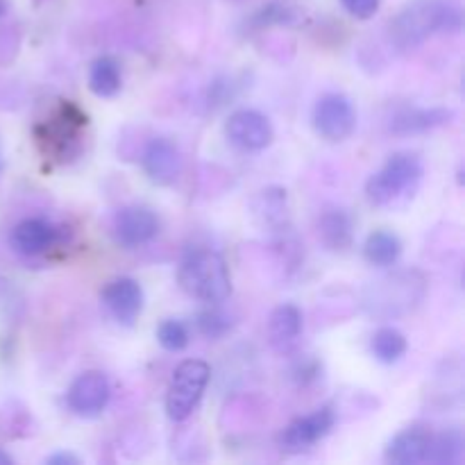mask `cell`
<instances>
[{
    "instance_id": "6",
    "label": "cell",
    "mask_w": 465,
    "mask_h": 465,
    "mask_svg": "<svg viewBox=\"0 0 465 465\" xmlns=\"http://www.w3.org/2000/svg\"><path fill=\"white\" fill-rule=\"evenodd\" d=\"M313 127L327 141H345L357 127V112L343 94H327L313 107Z\"/></svg>"
},
{
    "instance_id": "23",
    "label": "cell",
    "mask_w": 465,
    "mask_h": 465,
    "mask_svg": "<svg viewBox=\"0 0 465 465\" xmlns=\"http://www.w3.org/2000/svg\"><path fill=\"white\" fill-rule=\"evenodd\" d=\"M198 327L204 336H209V339H218V336H223L227 330H230L232 322L230 318L223 316V313L207 312L198 316Z\"/></svg>"
},
{
    "instance_id": "19",
    "label": "cell",
    "mask_w": 465,
    "mask_h": 465,
    "mask_svg": "<svg viewBox=\"0 0 465 465\" xmlns=\"http://www.w3.org/2000/svg\"><path fill=\"white\" fill-rule=\"evenodd\" d=\"M123 75L121 66L116 59L112 57H100L95 59L94 66L89 71V89L94 91L98 98H112L121 91Z\"/></svg>"
},
{
    "instance_id": "9",
    "label": "cell",
    "mask_w": 465,
    "mask_h": 465,
    "mask_svg": "<svg viewBox=\"0 0 465 465\" xmlns=\"http://www.w3.org/2000/svg\"><path fill=\"white\" fill-rule=\"evenodd\" d=\"M225 134L236 148L241 150H263L272 141V125L263 114L254 109L234 112L225 123Z\"/></svg>"
},
{
    "instance_id": "1",
    "label": "cell",
    "mask_w": 465,
    "mask_h": 465,
    "mask_svg": "<svg viewBox=\"0 0 465 465\" xmlns=\"http://www.w3.org/2000/svg\"><path fill=\"white\" fill-rule=\"evenodd\" d=\"M459 12L445 0H413L391 21L389 41L395 50L407 53L425 44L440 30H457Z\"/></svg>"
},
{
    "instance_id": "8",
    "label": "cell",
    "mask_w": 465,
    "mask_h": 465,
    "mask_svg": "<svg viewBox=\"0 0 465 465\" xmlns=\"http://www.w3.org/2000/svg\"><path fill=\"white\" fill-rule=\"evenodd\" d=\"M112 398L109 380L98 371L82 372L71 386H68L66 402L71 411L80 418H95L107 409Z\"/></svg>"
},
{
    "instance_id": "16",
    "label": "cell",
    "mask_w": 465,
    "mask_h": 465,
    "mask_svg": "<svg viewBox=\"0 0 465 465\" xmlns=\"http://www.w3.org/2000/svg\"><path fill=\"white\" fill-rule=\"evenodd\" d=\"M454 114L450 109L434 107V109H404L391 118V130L395 134H416V132L434 130V127L450 123Z\"/></svg>"
},
{
    "instance_id": "10",
    "label": "cell",
    "mask_w": 465,
    "mask_h": 465,
    "mask_svg": "<svg viewBox=\"0 0 465 465\" xmlns=\"http://www.w3.org/2000/svg\"><path fill=\"white\" fill-rule=\"evenodd\" d=\"M103 304L121 325H134L143 312V289L132 277H118L103 289Z\"/></svg>"
},
{
    "instance_id": "25",
    "label": "cell",
    "mask_w": 465,
    "mask_h": 465,
    "mask_svg": "<svg viewBox=\"0 0 465 465\" xmlns=\"http://www.w3.org/2000/svg\"><path fill=\"white\" fill-rule=\"evenodd\" d=\"M50 465H66V463H73L77 465L80 461H77V457H73V454H53V457L48 459Z\"/></svg>"
},
{
    "instance_id": "20",
    "label": "cell",
    "mask_w": 465,
    "mask_h": 465,
    "mask_svg": "<svg viewBox=\"0 0 465 465\" xmlns=\"http://www.w3.org/2000/svg\"><path fill=\"white\" fill-rule=\"evenodd\" d=\"M371 350L377 361L398 363L407 354V339L395 327H381V330H377L372 334Z\"/></svg>"
},
{
    "instance_id": "7",
    "label": "cell",
    "mask_w": 465,
    "mask_h": 465,
    "mask_svg": "<svg viewBox=\"0 0 465 465\" xmlns=\"http://www.w3.org/2000/svg\"><path fill=\"white\" fill-rule=\"evenodd\" d=\"M114 241L121 248L134 250L141 245L150 243L159 232V218L154 216L153 209L141 207V204H130L123 207L121 212L114 216Z\"/></svg>"
},
{
    "instance_id": "15",
    "label": "cell",
    "mask_w": 465,
    "mask_h": 465,
    "mask_svg": "<svg viewBox=\"0 0 465 465\" xmlns=\"http://www.w3.org/2000/svg\"><path fill=\"white\" fill-rule=\"evenodd\" d=\"M302 334V312L295 304H280L268 318V339L277 350H286Z\"/></svg>"
},
{
    "instance_id": "11",
    "label": "cell",
    "mask_w": 465,
    "mask_h": 465,
    "mask_svg": "<svg viewBox=\"0 0 465 465\" xmlns=\"http://www.w3.org/2000/svg\"><path fill=\"white\" fill-rule=\"evenodd\" d=\"M334 422H336V416L330 407L316 409L313 413H309V416L300 418V420L291 422V425L286 427L284 434L280 436L282 448L286 450L309 448V445L325 439V436L331 431V427H334Z\"/></svg>"
},
{
    "instance_id": "12",
    "label": "cell",
    "mask_w": 465,
    "mask_h": 465,
    "mask_svg": "<svg viewBox=\"0 0 465 465\" xmlns=\"http://www.w3.org/2000/svg\"><path fill=\"white\" fill-rule=\"evenodd\" d=\"M143 171L154 184H173L182 173V154L168 139H153L143 150Z\"/></svg>"
},
{
    "instance_id": "4",
    "label": "cell",
    "mask_w": 465,
    "mask_h": 465,
    "mask_svg": "<svg viewBox=\"0 0 465 465\" xmlns=\"http://www.w3.org/2000/svg\"><path fill=\"white\" fill-rule=\"evenodd\" d=\"M425 293V280L418 272H400L372 284L366 309L372 316H398L416 307Z\"/></svg>"
},
{
    "instance_id": "24",
    "label": "cell",
    "mask_w": 465,
    "mask_h": 465,
    "mask_svg": "<svg viewBox=\"0 0 465 465\" xmlns=\"http://www.w3.org/2000/svg\"><path fill=\"white\" fill-rule=\"evenodd\" d=\"M343 7L357 18H371L380 7V0H343Z\"/></svg>"
},
{
    "instance_id": "3",
    "label": "cell",
    "mask_w": 465,
    "mask_h": 465,
    "mask_svg": "<svg viewBox=\"0 0 465 465\" xmlns=\"http://www.w3.org/2000/svg\"><path fill=\"white\" fill-rule=\"evenodd\" d=\"M422 177V163L416 154L398 153L368 180L366 195L372 204H391L404 191L413 189Z\"/></svg>"
},
{
    "instance_id": "26",
    "label": "cell",
    "mask_w": 465,
    "mask_h": 465,
    "mask_svg": "<svg viewBox=\"0 0 465 465\" xmlns=\"http://www.w3.org/2000/svg\"><path fill=\"white\" fill-rule=\"evenodd\" d=\"M12 463V457H9V454H5L3 450H0V465H9Z\"/></svg>"
},
{
    "instance_id": "27",
    "label": "cell",
    "mask_w": 465,
    "mask_h": 465,
    "mask_svg": "<svg viewBox=\"0 0 465 465\" xmlns=\"http://www.w3.org/2000/svg\"><path fill=\"white\" fill-rule=\"evenodd\" d=\"M3 9H5V0H0V14H3Z\"/></svg>"
},
{
    "instance_id": "21",
    "label": "cell",
    "mask_w": 465,
    "mask_h": 465,
    "mask_svg": "<svg viewBox=\"0 0 465 465\" xmlns=\"http://www.w3.org/2000/svg\"><path fill=\"white\" fill-rule=\"evenodd\" d=\"M463 452V436L461 431L452 430L445 431L440 436H431V445H430V454H427V461L434 463H454L459 461Z\"/></svg>"
},
{
    "instance_id": "22",
    "label": "cell",
    "mask_w": 465,
    "mask_h": 465,
    "mask_svg": "<svg viewBox=\"0 0 465 465\" xmlns=\"http://www.w3.org/2000/svg\"><path fill=\"white\" fill-rule=\"evenodd\" d=\"M157 341L168 352H180V350L189 345V331H186V327L180 321L168 318V321H163L157 327Z\"/></svg>"
},
{
    "instance_id": "14",
    "label": "cell",
    "mask_w": 465,
    "mask_h": 465,
    "mask_svg": "<svg viewBox=\"0 0 465 465\" xmlns=\"http://www.w3.org/2000/svg\"><path fill=\"white\" fill-rule=\"evenodd\" d=\"M54 241H57V230L50 223L39 221V218L18 223L12 232L14 250L21 254H27V257L45 252L48 248H53Z\"/></svg>"
},
{
    "instance_id": "18",
    "label": "cell",
    "mask_w": 465,
    "mask_h": 465,
    "mask_svg": "<svg viewBox=\"0 0 465 465\" xmlns=\"http://www.w3.org/2000/svg\"><path fill=\"white\" fill-rule=\"evenodd\" d=\"M363 254H366L368 263H372V266H393L400 254H402V241L393 232H372L366 239V245H363Z\"/></svg>"
},
{
    "instance_id": "2",
    "label": "cell",
    "mask_w": 465,
    "mask_h": 465,
    "mask_svg": "<svg viewBox=\"0 0 465 465\" xmlns=\"http://www.w3.org/2000/svg\"><path fill=\"white\" fill-rule=\"evenodd\" d=\"M180 286L195 300L218 304L225 302L232 293L230 271L225 259L207 248H195L186 252L177 271Z\"/></svg>"
},
{
    "instance_id": "17",
    "label": "cell",
    "mask_w": 465,
    "mask_h": 465,
    "mask_svg": "<svg viewBox=\"0 0 465 465\" xmlns=\"http://www.w3.org/2000/svg\"><path fill=\"white\" fill-rule=\"evenodd\" d=\"M318 239L331 252H343L352 245V221L341 209H330L318 221Z\"/></svg>"
},
{
    "instance_id": "5",
    "label": "cell",
    "mask_w": 465,
    "mask_h": 465,
    "mask_svg": "<svg viewBox=\"0 0 465 465\" xmlns=\"http://www.w3.org/2000/svg\"><path fill=\"white\" fill-rule=\"evenodd\" d=\"M209 384V366L200 359L182 361L173 372L171 386L166 393L168 418L175 422L186 420L203 400L204 389Z\"/></svg>"
},
{
    "instance_id": "28",
    "label": "cell",
    "mask_w": 465,
    "mask_h": 465,
    "mask_svg": "<svg viewBox=\"0 0 465 465\" xmlns=\"http://www.w3.org/2000/svg\"><path fill=\"white\" fill-rule=\"evenodd\" d=\"M0 171H3V153H0Z\"/></svg>"
},
{
    "instance_id": "13",
    "label": "cell",
    "mask_w": 465,
    "mask_h": 465,
    "mask_svg": "<svg viewBox=\"0 0 465 465\" xmlns=\"http://www.w3.org/2000/svg\"><path fill=\"white\" fill-rule=\"evenodd\" d=\"M431 445V431L420 425L400 431L386 448V459L398 465H416L427 461Z\"/></svg>"
}]
</instances>
